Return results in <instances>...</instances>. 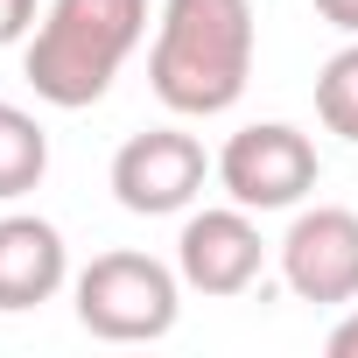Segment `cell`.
I'll list each match as a JSON object with an SVG mask.
<instances>
[{
  "label": "cell",
  "mask_w": 358,
  "mask_h": 358,
  "mask_svg": "<svg viewBox=\"0 0 358 358\" xmlns=\"http://www.w3.org/2000/svg\"><path fill=\"white\" fill-rule=\"evenodd\" d=\"M253 50H260L253 0H162L155 50H148V85L169 113L211 120V113H232L246 99Z\"/></svg>",
  "instance_id": "obj_1"
},
{
  "label": "cell",
  "mask_w": 358,
  "mask_h": 358,
  "mask_svg": "<svg viewBox=\"0 0 358 358\" xmlns=\"http://www.w3.org/2000/svg\"><path fill=\"white\" fill-rule=\"evenodd\" d=\"M148 36V0H50L22 43V78L43 106L85 113L113 92L127 57Z\"/></svg>",
  "instance_id": "obj_2"
},
{
  "label": "cell",
  "mask_w": 358,
  "mask_h": 358,
  "mask_svg": "<svg viewBox=\"0 0 358 358\" xmlns=\"http://www.w3.org/2000/svg\"><path fill=\"white\" fill-rule=\"evenodd\" d=\"M78 323L106 344H155L183 316V274L155 253H99L78 281H71Z\"/></svg>",
  "instance_id": "obj_3"
},
{
  "label": "cell",
  "mask_w": 358,
  "mask_h": 358,
  "mask_svg": "<svg viewBox=\"0 0 358 358\" xmlns=\"http://www.w3.org/2000/svg\"><path fill=\"white\" fill-rule=\"evenodd\" d=\"M323 183L316 141L288 120H253L218 148V190L246 211H295Z\"/></svg>",
  "instance_id": "obj_4"
},
{
  "label": "cell",
  "mask_w": 358,
  "mask_h": 358,
  "mask_svg": "<svg viewBox=\"0 0 358 358\" xmlns=\"http://www.w3.org/2000/svg\"><path fill=\"white\" fill-rule=\"evenodd\" d=\"M211 176H218V162L204 155L197 134L148 127V134H127L120 155H113V197L134 218H176V211H190L204 197Z\"/></svg>",
  "instance_id": "obj_5"
},
{
  "label": "cell",
  "mask_w": 358,
  "mask_h": 358,
  "mask_svg": "<svg viewBox=\"0 0 358 358\" xmlns=\"http://www.w3.org/2000/svg\"><path fill=\"white\" fill-rule=\"evenodd\" d=\"M267 267V239L253 225L246 204H218V211H190L183 232H176V274H183L190 295H211V302H232L260 281Z\"/></svg>",
  "instance_id": "obj_6"
},
{
  "label": "cell",
  "mask_w": 358,
  "mask_h": 358,
  "mask_svg": "<svg viewBox=\"0 0 358 358\" xmlns=\"http://www.w3.org/2000/svg\"><path fill=\"white\" fill-rule=\"evenodd\" d=\"M274 253H281V281L295 302H316V309L358 302V211H344V204L295 211V225L281 232Z\"/></svg>",
  "instance_id": "obj_7"
},
{
  "label": "cell",
  "mask_w": 358,
  "mask_h": 358,
  "mask_svg": "<svg viewBox=\"0 0 358 358\" xmlns=\"http://www.w3.org/2000/svg\"><path fill=\"white\" fill-rule=\"evenodd\" d=\"M71 281V246L50 218L36 211H8L0 218V316H22L57 302V288Z\"/></svg>",
  "instance_id": "obj_8"
},
{
  "label": "cell",
  "mask_w": 358,
  "mask_h": 358,
  "mask_svg": "<svg viewBox=\"0 0 358 358\" xmlns=\"http://www.w3.org/2000/svg\"><path fill=\"white\" fill-rule=\"evenodd\" d=\"M43 176H50V134H43V120L0 99V204L43 190Z\"/></svg>",
  "instance_id": "obj_9"
},
{
  "label": "cell",
  "mask_w": 358,
  "mask_h": 358,
  "mask_svg": "<svg viewBox=\"0 0 358 358\" xmlns=\"http://www.w3.org/2000/svg\"><path fill=\"white\" fill-rule=\"evenodd\" d=\"M316 120H323L337 141L358 148V36L316 71Z\"/></svg>",
  "instance_id": "obj_10"
},
{
  "label": "cell",
  "mask_w": 358,
  "mask_h": 358,
  "mask_svg": "<svg viewBox=\"0 0 358 358\" xmlns=\"http://www.w3.org/2000/svg\"><path fill=\"white\" fill-rule=\"evenodd\" d=\"M36 22H43V0H0V50L29 43V36H36Z\"/></svg>",
  "instance_id": "obj_11"
},
{
  "label": "cell",
  "mask_w": 358,
  "mask_h": 358,
  "mask_svg": "<svg viewBox=\"0 0 358 358\" xmlns=\"http://www.w3.org/2000/svg\"><path fill=\"white\" fill-rule=\"evenodd\" d=\"M309 8H316L337 36H358V0H309Z\"/></svg>",
  "instance_id": "obj_12"
},
{
  "label": "cell",
  "mask_w": 358,
  "mask_h": 358,
  "mask_svg": "<svg viewBox=\"0 0 358 358\" xmlns=\"http://www.w3.org/2000/svg\"><path fill=\"white\" fill-rule=\"evenodd\" d=\"M323 344H330V358H358V309H351V316H344Z\"/></svg>",
  "instance_id": "obj_13"
}]
</instances>
